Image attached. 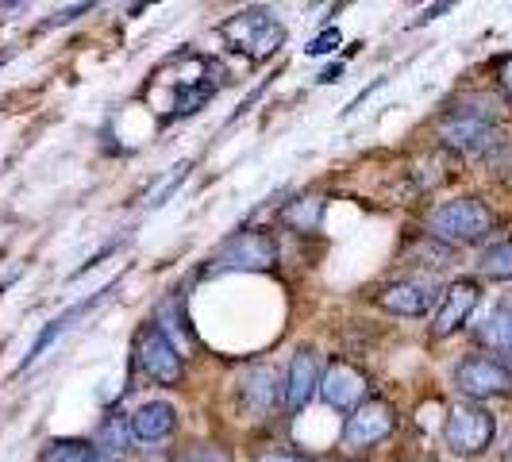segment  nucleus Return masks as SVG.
<instances>
[{
  "label": "nucleus",
  "mask_w": 512,
  "mask_h": 462,
  "mask_svg": "<svg viewBox=\"0 0 512 462\" xmlns=\"http://www.w3.org/2000/svg\"><path fill=\"white\" fill-rule=\"evenodd\" d=\"M436 131H439V143L447 151H459L466 158H497V154L509 147L505 131L497 128V112H486L482 101H478V108L459 101L439 120Z\"/></svg>",
  "instance_id": "f257e3e1"
},
{
  "label": "nucleus",
  "mask_w": 512,
  "mask_h": 462,
  "mask_svg": "<svg viewBox=\"0 0 512 462\" xmlns=\"http://www.w3.org/2000/svg\"><path fill=\"white\" fill-rule=\"evenodd\" d=\"M493 228H497V216L478 197H455V201H443L428 212V235L443 247L486 243Z\"/></svg>",
  "instance_id": "f03ea898"
},
{
  "label": "nucleus",
  "mask_w": 512,
  "mask_h": 462,
  "mask_svg": "<svg viewBox=\"0 0 512 462\" xmlns=\"http://www.w3.org/2000/svg\"><path fill=\"white\" fill-rule=\"evenodd\" d=\"M220 39L251 62H262L285 47V24L270 8H243L220 24Z\"/></svg>",
  "instance_id": "7ed1b4c3"
},
{
  "label": "nucleus",
  "mask_w": 512,
  "mask_h": 462,
  "mask_svg": "<svg viewBox=\"0 0 512 462\" xmlns=\"http://www.w3.org/2000/svg\"><path fill=\"white\" fill-rule=\"evenodd\" d=\"M493 436H497V420H493V412L482 409V405L462 401V405H455V409L447 412L443 443H447L451 455H459V459H478V455L489 451Z\"/></svg>",
  "instance_id": "20e7f679"
},
{
  "label": "nucleus",
  "mask_w": 512,
  "mask_h": 462,
  "mask_svg": "<svg viewBox=\"0 0 512 462\" xmlns=\"http://www.w3.org/2000/svg\"><path fill=\"white\" fill-rule=\"evenodd\" d=\"M278 262V243L270 231H235L228 243H220V251L208 258L205 274H235V270H270Z\"/></svg>",
  "instance_id": "39448f33"
},
{
  "label": "nucleus",
  "mask_w": 512,
  "mask_h": 462,
  "mask_svg": "<svg viewBox=\"0 0 512 462\" xmlns=\"http://www.w3.org/2000/svg\"><path fill=\"white\" fill-rule=\"evenodd\" d=\"M135 362L139 370L158 385H181L185 378V362H181V351L174 347V339L162 332L154 320H147L139 335H135Z\"/></svg>",
  "instance_id": "423d86ee"
},
{
  "label": "nucleus",
  "mask_w": 512,
  "mask_h": 462,
  "mask_svg": "<svg viewBox=\"0 0 512 462\" xmlns=\"http://www.w3.org/2000/svg\"><path fill=\"white\" fill-rule=\"evenodd\" d=\"M455 389L470 401L512 397V366L497 355H466L455 366Z\"/></svg>",
  "instance_id": "0eeeda50"
},
{
  "label": "nucleus",
  "mask_w": 512,
  "mask_h": 462,
  "mask_svg": "<svg viewBox=\"0 0 512 462\" xmlns=\"http://www.w3.org/2000/svg\"><path fill=\"white\" fill-rule=\"evenodd\" d=\"M397 428V412L382 397H366L359 409L347 416V428H343V447L347 451H370L385 439L393 436Z\"/></svg>",
  "instance_id": "6e6552de"
},
{
  "label": "nucleus",
  "mask_w": 512,
  "mask_h": 462,
  "mask_svg": "<svg viewBox=\"0 0 512 462\" xmlns=\"http://www.w3.org/2000/svg\"><path fill=\"white\" fill-rule=\"evenodd\" d=\"M366 393H370V378L347 359H335L320 378V401L335 412H355L366 401Z\"/></svg>",
  "instance_id": "1a4fd4ad"
},
{
  "label": "nucleus",
  "mask_w": 512,
  "mask_h": 462,
  "mask_svg": "<svg viewBox=\"0 0 512 462\" xmlns=\"http://www.w3.org/2000/svg\"><path fill=\"white\" fill-rule=\"evenodd\" d=\"M235 393H239V409L251 412L255 420H262V416H270L285 401V382L278 378V370H270V366H251V370H243Z\"/></svg>",
  "instance_id": "9d476101"
},
{
  "label": "nucleus",
  "mask_w": 512,
  "mask_h": 462,
  "mask_svg": "<svg viewBox=\"0 0 512 462\" xmlns=\"http://www.w3.org/2000/svg\"><path fill=\"white\" fill-rule=\"evenodd\" d=\"M478 297H482V289H478V282H470V278H459V282L447 285L439 293V308L436 316H432V335L447 339V335H455L459 328H466L470 312L478 308Z\"/></svg>",
  "instance_id": "9b49d317"
},
{
  "label": "nucleus",
  "mask_w": 512,
  "mask_h": 462,
  "mask_svg": "<svg viewBox=\"0 0 512 462\" xmlns=\"http://www.w3.org/2000/svg\"><path fill=\"white\" fill-rule=\"evenodd\" d=\"M320 355L312 351V347H301L293 362H289V370H285V412H305L308 401L320 393Z\"/></svg>",
  "instance_id": "f8f14e48"
},
{
  "label": "nucleus",
  "mask_w": 512,
  "mask_h": 462,
  "mask_svg": "<svg viewBox=\"0 0 512 462\" xmlns=\"http://www.w3.org/2000/svg\"><path fill=\"white\" fill-rule=\"evenodd\" d=\"M104 293H112V285H104V289H101V293H97V297H85V301H77L74 308H66L62 316H54V320H47V328H43V332L35 335V343H31V351H27V355H24V362L16 366V374H24L27 366H35V362L43 359V355L51 351L54 343H58L62 335H66V332H70V328H74V320H81L85 312H93V308L101 305V301H104Z\"/></svg>",
  "instance_id": "ddd939ff"
},
{
  "label": "nucleus",
  "mask_w": 512,
  "mask_h": 462,
  "mask_svg": "<svg viewBox=\"0 0 512 462\" xmlns=\"http://www.w3.org/2000/svg\"><path fill=\"white\" fill-rule=\"evenodd\" d=\"M378 305L393 316H405V320H420L428 316L436 305V289L428 282H393L378 293Z\"/></svg>",
  "instance_id": "4468645a"
},
{
  "label": "nucleus",
  "mask_w": 512,
  "mask_h": 462,
  "mask_svg": "<svg viewBox=\"0 0 512 462\" xmlns=\"http://www.w3.org/2000/svg\"><path fill=\"white\" fill-rule=\"evenodd\" d=\"M128 424L135 439L158 443V439L174 436V428H178V409L166 405V401H143V405L128 416Z\"/></svg>",
  "instance_id": "2eb2a0df"
},
{
  "label": "nucleus",
  "mask_w": 512,
  "mask_h": 462,
  "mask_svg": "<svg viewBox=\"0 0 512 462\" xmlns=\"http://www.w3.org/2000/svg\"><path fill=\"white\" fill-rule=\"evenodd\" d=\"M474 339L482 347H489L493 355L512 359V301H501L489 312H482V320L474 324Z\"/></svg>",
  "instance_id": "dca6fc26"
},
{
  "label": "nucleus",
  "mask_w": 512,
  "mask_h": 462,
  "mask_svg": "<svg viewBox=\"0 0 512 462\" xmlns=\"http://www.w3.org/2000/svg\"><path fill=\"white\" fill-rule=\"evenodd\" d=\"M39 462H116V459H108L101 447L89 443V439H51L43 447Z\"/></svg>",
  "instance_id": "f3484780"
},
{
  "label": "nucleus",
  "mask_w": 512,
  "mask_h": 462,
  "mask_svg": "<svg viewBox=\"0 0 512 462\" xmlns=\"http://www.w3.org/2000/svg\"><path fill=\"white\" fill-rule=\"evenodd\" d=\"M97 447H101L108 459H116L120 462V455L128 451V443H131V424L124 420V416H104L101 420V428H97V439H93Z\"/></svg>",
  "instance_id": "a211bd4d"
},
{
  "label": "nucleus",
  "mask_w": 512,
  "mask_h": 462,
  "mask_svg": "<svg viewBox=\"0 0 512 462\" xmlns=\"http://www.w3.org/2000/svg\"><path fill=\"white\" fill-rule=\"evenodd\" d=\"M478 274L482 278H512V243H489L478 258Z\"/></svg>",
  "instance_id": "6ab92c4d"
},
{
  "label": "nucleus",
  "mask_w": 512,
  "mask_h": 462,
  "mask_svg": "<svg viewBox=\"0 0 512 462\" xmlns=\"http://www.w3.org/2000/svg\"><path fill=\"white\" fill-rule=\"evenodd\" d=\"M320 212H324V201H316V197H312V208H308V212H305V201H293V205L282 212V224H289V228H297V231H316Z\"/></svg>",
  "instance_id": "aec40b11"
},
{
  "label": "nucleus",
  "mask_w": 512,
  "mask_h": 462,
  "mask_svg": "<svg viewBox=\"0 0 512 462\" xmlns=\"http://www.w3.org/2000/svg\"><path fill=\"white\" fill-rule=\"evenodd\" d=\"M174 462H235V459H231L228 447H220V443H193Z\"/></svg>",
  "instance_id": "412c9836"
},
{
  "label": "nucleus",
  "mask_w": 512,
  "mask_h": 462,
  "mask_svg": "<svg viewBox=\"0 0 512 462\" xmlns=\"http://www.w3.org/2000/svg\"><path fill=\"white\" fill-rule=\"evenodd\" d=\"M497 85H501V93H505V101L512 104V54H505V58L497 62Z\"/></svg>",
  "instance_id": "4be33fe9"
},
{
  "label": "nucleus",
  "mask_w": 512,
  "mask_h": 462,
  "mask_svg": "<svg viewBox=\"0 0 512 462\" xmlns=\"http://www.w3.org/2000/svg\"><path fill=\"white\" fill-rule=\"evenodd\" d=\"M335 47H339V31H324L320 39H312V43H308L305 51L316 58V54H328V51H335Z\"/></svg>",
  "instance_id": "5701e85b"
},
{
  "label": "nucleus",
  "mask_w": 512,
  "mask_h": 462,
  "mask_svg": "<svg viewBox=\"0 0 512 462\" xmlns=\"http://www.w3.org/2000/svg\"><path fill=\"white\" fill-rule=\"evenodd\" d=\"M385 85V77H374V81H370V85H366V89H362L359 97H355V101L347 104V116H355V112H359L362 104H366V97H370V93H378V89H382Z\"/></svg>",
  "instance_id": "b1692460"
},
{
  "label": "nucleus",
  "mask_w": 512,
  "mask_h": 462,
  "mask_svg": "<svg viewBox=\"0 0 512 462\" xmlns=\"http://www.w3.org/2000/svg\"><path fill=\"white\" fill-rule=\"evenodd\" d=\"M255 462H312L305 455H293V451H270V455H258Z\"/></svg>",
  "instance_id": "393cba45"
},
{
  "label": "nucleus",
  "mask_w": 512,
  "mask_h": 462,
  "mask_svg": "<svg viewBox=\"0 0 512 462\" xmlns=\"http://www.w3.org/2000/svg\"><path fill=\"white\" fill-rule=\"evenodd\" d=\"M320 81H339V66H332V70H324V74H320Z\"/></svg>",
  "instance_id": "a878e982"
},
{
  "label": "nucleus",
  "mask_w": 512,
  "mask_h": 462,
  "mask_svg": "<svg viewBox=\"0 0 512 462\" xmlns=\"http://www.w3.org/2000/svg\"><path fill=\"white\" fill-rule=\"evenodd\" d=\"M328 462H359V459H328Z\"/></svg>",
  "instance_id": "bb28decb"
},
{
  "label": "nucleus",
  "mask_w": 512,
  "mask_h": 462,
  "mask_svg": "<svg viewBox=\"0 0 512 462\" xmlns=\"http://www.w3.org/2000/svg\"><path fill=\"white\" fill-rule=\"evenodd\" d=\"M505 462H512V451H509V455H505Z\"/></svg>",
  "instance_id": "cd10ccee"
}]
</instances>
